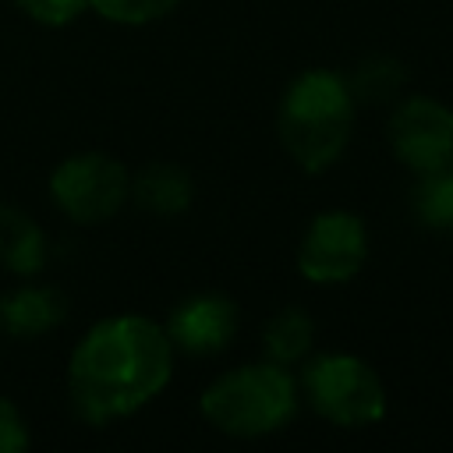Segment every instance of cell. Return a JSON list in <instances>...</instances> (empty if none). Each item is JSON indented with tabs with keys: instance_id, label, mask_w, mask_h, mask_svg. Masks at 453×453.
Returning <instances> with one entry per match:
<instances>
[{
	"instance_id": "obj_5",
	"label": "cell",
	"mask_w": 453,
	"mask_h": 453,
	"mask_svg": "<svg viewBox=\"0 0 453 453\" xmlns=\"http://www.w3.org/2000/svg\"><path fill=\"white\" fill-rule=\"evenodd\" d=\"M53 205L78 226L113 219L131 198V173L110 152H74L50 173Z\"/></svg>"
},
{
	"instance_id": "obj_10",
	"label": "cell",
	"mask_w": 453,
	"mask_h": 453,
	"mask_svg": "<svg viewBox=\"0 0 453 453\" xmlns=\"http://www.w3.org/2000/svg\"><path fill=\"white\" fill-rule=\"evenodd\" d=\"M131 202L152 216H180L195 202V180L188 166L156 159L145 163L138 173H131Z\"/></svg>"
},
{
	"instance_id": "obj_11",
	"label": "cell",
	"mask_w": 453,
	"mask_h": 453,
	"mask_svg": "<svg viewBox=\"0 0 453 453\" xmlns=\"http://www.w3.org/2000/svg\"><path fill=\"white\" fill-rule=\"evenodd\" d=\"M0 265L11 276H35L46 265L42 226L11 202H0Z\"/></svg>"
},
{
	"instance_id": "obj_13",
	"label": "cell",
	"mask_w": 453,
	"mask_h": 453,
	"mask_svg": "<svg viewBox=\"0 0 453 453\" xmlns=\"http://www.w3.org/2000/svg\"><path fill=\"white\" fill-rule=\"evenodd\" d=\"M414 216L432 234H453V163L414 173Z\"/></svg>"
},
{
	"instance_id": "obj_9",
	"label": "cell",
	"mask_w": 453,
	"mask_h": 453,
	"mask_svg": "<svg viewBox=\"0 0 453 453\" xmlns=\"http://www.w3.org/2000/svg\"><path fill=\"white\" fill-rule=\"evenodd\" d=\"M71 304L57 287L25 283L0 297V333L14 340H35L53 333L67 319Z\"/></svg>"
},
{
	"instance_id": "obj_3",
	"label": "cell",
	"mask_w": 453,
	"mask_h": 453,
	"mask_svg": "<svg viewBox=\"0 0 453 453\" xmlns=\"http://www.w3.org/2000/svg\"><path fill=\"white\" fill-rule=\"evenodd\" d=\"M297 379L276 361H251L216 375L202 396L198 411L209 428L230 439H262L283 432L297 414Z\"/></svg>"
},
{
	"instance_id": "obj_8",
	"label": "cell",
	"mask_w": 453,
	"mask_h": 453,
	"mask_svg": "<svg viewBox=\"0 0 453 453\" xmlns=\"http://www.w3.org/2000/svg\"><path fill=\"white\" fill-rule=\"evenodd\" d=\"M163 329L177 354L212 357L234 343L241 329V308L223 294H191L173 304Z\"/></svg>"
},
{
	"instance_id": "obj_18",
	"label": "cell",
	"mask_w": 453,
	"mask_h": 453,
	"mask_svg": "<svg viewBox=\"0 0 453 453\" xmlns=\"http://www.w3.org/2000/svg\"><path fill=\"white\" fill-rule=\"evenodd\" d=\"M0 336H4V333H0Z\"/></svg>"
},
{
	"instance_id": "obj_2",
	"label": "cell",
	"mask_w": 453,
	"mask_h": 453,
	"mask_svg": "<svg viewBox=\"0 0 453 453\" xmlns=\"http://www.w3.org/2000/svg\"><path fill=\"white\" fill-rule=\"evenodd\" d=\"M354 92L347 74L333 67L301 71L276 110V134L283 152L308 177L326 173L350 145L354 134Z\"/></svg>"
},
{
	"instance_id": "obj_7",
	"label": "cell",
	"mask_w": 453,
	"mask_h": 453,
	"mask_svg": "<svg viewBox=\"0 0 453 453\" xmlns=\"http://www.w3.org/2000/svg\"><path fill=\"white\" fill-rule=\"evenodd\" d=\"M386 134L396 163L411 173L453 163V110L432 96H407L396 103Z\"/></svg>"
},
{
	"instance_id": "obj_17",
	"label": "cell",
	"mask_w": 453,
	"mask_h": 453,
	"mask_svg": "<svg viewBox=\"0 0 453 453\" xmlns=\"http://www.w3.org/2000/svg\"><path fill=\"white\" fill-rule=\"evenodd\" d=\"M28 446H32V435L21 411L0 393V453H25Z\"/></svg>"
},
{
	"instance_id": "obj_16",
	"label": "cell",
	"mask_w": 453,
	"mask_h": 453,
	"mask_svg": "<svg viewBox=\"0 0 453 453\" xmlns=\"http://www.w3.org/2000/svg\"><path fill=\"white\" fill-rule=\"evenodd\" d=\"M25 18L42 28H64L88 11V0H14Z\"/></svg>"
},
{
	"instance_id": "obj_14",
	"label": "cell",
	"mask_w": 453,
	"mask_h": 453,
	"mask_svg": "<svg viewBox=\"0 0 453 453\" xmlns=\"http://www.w3.org/2000/svg\"><path fill=\"white\" fill-rule=\"evenodd\" d=\"M403 81H407V67L393 53H368L347 74V85L354 92V103H368V106L389 103L403 88Z\"/></svg>"
},
{
	"instance_id": "obj_1",
	"label": "cell",
	"mask_w": 453,
	"mask_h": 453,
	"mask_svg": "<svg viewBox=\"0 0 453 453\" xmlns=\"http://www.w3.org/2000/svg\"><path fill=\"white\" fill-rule=\"evenodd\" d=\"M173 357L177 350L163 322L138 311L99 319L67 357L71 411L92 428L138 414L166 389Z\"/></svg>"
},
{
	"instance_id": "obj_6",
	"label": "cell",
	"mask_w": 453,
	"mask_h": 453,
	"mask_svg": "<svg viewBox=\"0 0 453 453\" xmlns=\"http://www.w3.org/2000/svg\"><path fill=\"white\" fill-rule=\"evenodd\" d=\"M368 262V226L350 209L319 212L301 244H297V273L315 287L350 283Z\"/></svg>"
},
{
	"instance_id": "obj_12",
	"label": "cell",
	"mask_w": 453,
	"mask_h": 453,
	"mask_svg": "<svg viewBox=\"0 0 453 453\" xmlns=\"http://www.w3.org/2000/svg\"><path fill=\"white\" fill-rule=\"evenodd\" d=\"M311 343H315V322L297 304L280 308L262 326V354H265V361H276L283 368L301 365L311 354Z\"/></svg>"
},
{
	"instance_id": "obj_4",
	"label": "cell",
	"mask_w": 453,
	"mask_h": 453,
	"mask_svg": "<svg viewBox=\"0 0 453 453\" xmlns=\"http://www.w3.org/2000/svg\"><path fill=\"white\" fill-rule=\"evenodd\" d=\"M308 407L336 428H368L386 418V382L357 354L333 350L319 354L301 368L297 379Z\"/></svg>"
},
{
	"instance_id": "obj_15",
	"label": "cell",
	"mask_w": 453,
	"mask_h": 453,
	"mask_svg": "<svg viewBox=\"0 0 453 453\" xmlns=\"http://www.w3.org/2000/svg\"><path fill=\"white\" fill-rule=\"evenodd\" d=\"M180 0H88V11H96L103 21L142 28L159 18H166Z\"/></svg>"
}]
</instances>
